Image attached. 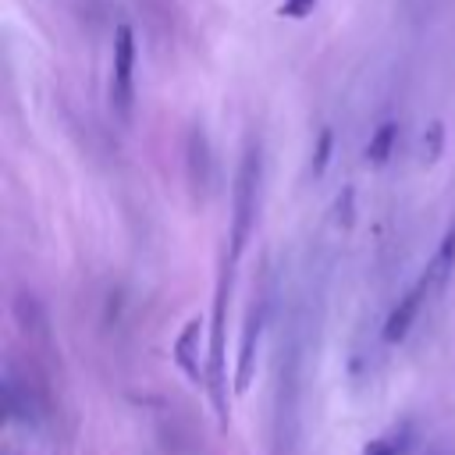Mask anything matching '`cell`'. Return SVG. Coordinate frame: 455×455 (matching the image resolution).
I'll return each mask as SVG.
<instances>
[{"instance_id":"cell-8","label":"cell","mask_w":455,"mask_h":455,"mask_svg":"<svg viewBox=\"0 0 455 455\" xmlns=\"http://www.w3.org/2000/svg\"><path fill=\"white\" fill-rule=\"evenodd\" d=\"M199 331H203V323H199V320H188V323L181 327V334L174 338V363H178V370H181L192 384L203 380V373H199Z\"/></svg>"},{"instance_id":"cell-5","label":"cell","mask_w":455,"mask_h":455,"mask_svg":"<svg viewBox=\"0 0 455 455\" xmlns=\"http://www.w3.org/2000/svg\"><path fill=\"white\" fill-rule=\"evenodd\" d=\"M434 291H430V281L427 277H419L402 299H398V306L391 309V316H387V323H384V341H402L409 331H412V323H416V316H419V306L430 299Z\"/></svg>"},{"instance_id":"cell-6","label":"cell","mask_w":455,"mask_h":455,"mask_svg":"<svg viewBox=\"0 0 455 455\" xmlns=\"http://www.w3.org/2000/svg\"><path fill=\"white\" fill-rule=\"evenodd\" d=\"M267 320V299H256L245 313V327H242V348H238V373H235V391H245L252 380V363H256V345H259V331Z\"/></svg>"},{"instance_id":"cell-4","label":"cell","mask_w":455,"mask_h":455,"mask_svg":"<svg viewBox=\"0 0 455 455\" xmlns=\"http://www.w3.org/2000/svg\"><path fill=\"white\" fill-rule=\"evenodd\" d=\"M132 78H135V32L132 25H117L114 60H110V100L124 121L132 117Z\"/></svg>"},{"instance_id":"cell-12","label":"cell","mask_w":455,"mask_h":455,"mask_svg":"<svg viewBox=\"0 0 455 455\" xmlns=\"http://www.w3.org/2000/svg\"><path fill=\"white\" fill-rule=\"evenodd\" d=\"M331 146H334V132H331V128H320V139H316V153H313V174H316V178L327 171V160H331Z\"/></svg>"},{"instance_id":"cell-2","label":"cell","mask_w":455,"mask_h":455,"mask_svg":"<svg viewBox=\"0 0 455 455\" xmlns=\"http://www.w3.org/2000/svg\"><path fill=\"white\" fill-rule=\"evenodd\" d=\"M259 146H245L242 164H238V178H235V196H231V259L242 256L252 224H256V206H259Z\"/></svg>"},{"instance_id":"cell-11","label":"cell","mask_w":455,"mask_h":455,"mask_svg":"<svg viewBox=\"0 0 455 455\" xmlns=\"http://www.w3.org/2000/svg\"><path fill=\"white\" fill-rule=\"evenodd\" d=\"M405 448H409V441H405V427H402V430L391 434V437H377V441H370L363 455H405Z\"/></svg>"},{"instance_id":"cell-10","label":"cell","mask_w":455,"mask_h":455,"mask_svg":"<svg viewBox=\"0 0 455 455\" xmlns=\"http://www.w3.org/2000/svg\"><path fill=\"white\" fill-rule=\"evenodd\" d=\"M395 139H398V124H395V121L377 124V132H373L370 142H366V164H373V167L387 164V156L395 153Z\"/></svg>"},{"instance_id":"cell-9","label":"cell","mask_w":455,"mask_h":455,"mask_svg":"<svg viewBox=\"0 0 455 455\" xmlns=\"http://www.w3.org/2000/svg\"><path fill=\"white\" fill-rule=\"evenodd\" d=\"M451 270H455V228L444 231V238H441V245H437V252H434V259H430V267H427V274H423V277L430 281V291H434V295L448 284Z\"/></svg>"},{"instance_id":"cell-13","label":"cell","mask_w":455,"mask_h":455,"mask_svg":"<svg viewBox=\"0 0 455 455\" xmlns=\"http://www.w3.org/2000/svg\"><path fill=\"white\" fill-rule=\"evenodd\" d=\"M313 7H316V0H284L281 4V14L284 18H306Z\"/></svg>"},{"instance_id":"cell-7","label":"cell","mask_w":455,"mask_h":455,"mask_svg":"<svg viewBox=\"0 0 455 455\" xmlns=\"http://www.w3.org/2000/svg\"><path fill=\"white\" fill-rule=\"evenodd\" d=\"M185 164H188V181H192L196 196H203L206 185H210V142H206L203 128H192V132H188V142H185Z\"/></svg>"},{"instance_id":"cell-1","label":"cell","mask_w":455,"mask_h":455,"mask_svg":"<svg viewBox=\"0 0 455 455\" xmlns=\"http://www.w3.org/2000/svg\"><path fill=\"white\" fill-rule=\"evenodd\" d=\"M299 366H302V345L299 334L288 331L281 341V363H277V395H274V441L277 451H291L299 437Z\"/></svg>"},{"instance_id":"cell-3","label":"cell","mask_w":455,"mask_h":455,"mask_svg":"<svg viewBox=\"0 0 455 455\" xmlns=\"http://www.w3.org/2000/svg\"><path fill=\"white\" fill-rule=\"evenodd\" d=\"M228 288H231V270L224 267V274L217 281V295H213V327H210L213 341H210V384H206L220 423L228 416V395H224V384H228L224 380V306H228Z\"/></svg>"}]
</instances>
